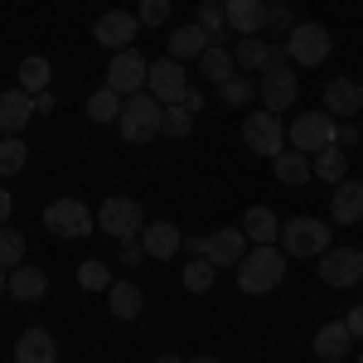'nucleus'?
Wrapping results in <instances>:
<instances>
[{"mask_svg":"<svg viewBox=\"0 0 363 363\" xmlns=\"http://www.w3.org/2000/svg\"><path fill=\"white\" fill-rule=\"evenodd\" d=\"M233 272H238V286H242V296H272L281 281H286V252H281V242L247 247V257H242Z\"/></svg>","mask_w":363,"mask_h":363,"instance_id":"f257e3e1","label":"nucleus"},{"mask_svg":"<svg viewBox=\"0 0 363 363\" xmlns=\"http://www.w3.org/2000/svg\"><path fill=\"white\" fill-rule=\"evenodd\" d=\"M160 121H165V102L150 97V92H131L121 102V116H116V131L126 145H150L160 136Z\"/></svg>","mask_w":363,"mask_h":363,"instance_id":"f03ea898","label":"nucleus"},{"mask_svg":"<svg viewBox=\"0 0 363 363\" xmlns=\"http://www.w3.org/2000/svg\"><path fill=\"white\" fill-rule=\"evenodd\" d=\"M335 136H339V121L325 112V107H320V112H301L291 121V131H286L291 150H306V155H320L325 145H335Z\"/></svg>","mask_w":363,"mask_h":363,"instance_id":"7ed1b4c3","label":"nucleus"},{"mask_svg":"<svg viewBox=\"0 0 363 363\" xmlns=\"http://www.w3.org/2000/svg\"><path fill=\"white\" fill-rule=\"evenodd\" d=\"M281 252L286 257H325L330 252V223L325 218H291V223H281Z\"/></svg>","mask_w":363,"mask_h":363,"instance_id":"20e7f679","label":"nucleus"},{"mask_svg":"<svg viewBox=\"0 0 363 363\" xmlns=\"http://www.w3.org/2000/svg\"><path fill=\"white\" fill-rule=\"evenodd\" d=\"M97 228L116 238V242H126V238H140V228H145V208H140L136 199L126 194H112L102 199V208H97Z\"/></svg>","mask_w":363,"mask_h":363,"instance_id":"39448f33","label":"nucleus"},{"mask_svg":"<svg viewBox=\"0 0 363 363\" xmlns=\"http://www.w3.org/2000/svg\"><path fill=\"white\" fill-rule=\"evenodd\" d=\"M242 140H247L252 155H262V160H277L281 150H286V126H281V116H277V112L257 107V112H247V121H242Z\"/></svg>","mask_w":363,"mask_h":363,"instance_id":"423d86ee","label":"nucleus"},{"mask_svg":"<svg viewBox=\"0 0 363 363\" xmlns=\"http://www.w3.org/2000/svg\"><path fill=\"white\" fill-rule=\"evenodd\" d=\"M330 49H335V39H330V29H325V25L301 20V25L286 34V54H291L296 68H320V63L330 58Z\"/></svg>","mask_w":363,"mask_h":363,"instance_id":"0eeeda50","label":"nucleus"},{"mask_svg":"<svg viewBox=\"0 0 363 363\" xmlns=\"http://www.w3.org/2000/svg\"><path fill=\"white\" fill-rule=\"evenodd\" d=\"M44 228L54 238H87L97 228V218H92V208H87L83 199H54L44 208Z\"/></svg>","mask_w":363,"mask_h":363,"instance_id":"6e6552de","label":"nucleus"},{"mask_svg":"<svg viewBox=\"0 0 363 363\" xmlns=\"http://www.w3.org/2000/svg\"><path fill=\"white\" fill-rule=\"evenodd\" d=\"M145 92L150 97H160L165 107H174V102H184V92H189V68L179 63V58H155L150 63V73H145Z\"/></svg>","mask_w":363,"mask_h":363,"instance_id":"1a4fd4ad","label":"nucleus"},{"mask_svg":"<svg viewBox=\"0 0 363 363\" xmlns=\"http://www.w3.org/2000/svg\"><path fill=\"white\" fill-rule=\"evenodd\" d=\"M320 281L335 286V291H349L363 281V252L359 247H330L320 257Z\"/></svg>","mask_w":363,"mask_h":363,"instance_id":"9d476101","label":"nucleus"},{"mask_svg":"<svg viewBox=\"0 0 363 363\" xmlns=\"http://www.w3.org/2000/svg\"><path fill=\"white\" fill-rule=\"evenodd\" d=\"M145 73H150V63H145L136 49H116L112 63H107V87H112V92H121V97L145 92Z\"/></svg>","mask_w":363,"mask_h":363,"instance_id":"9b49d317","label":"nucleus"},{"mask_svg":"<svg viewBox=\"0 0 363 363\" xmlns=\"http://www.w3.org/2000/svg\"><path fill=\"white\" fill-rule=\"evenodd\" d=\"M257 97H262L267 112L296 107V97H301V78H296V68H291V63H286V68H267L262 83H257Z\"/></svg>","mask_w":363,"mask_h":363,"instance_id":"f8f14e48","label":"nucleus"},{"mask_svg":"<svg viewBox=\"0 0 363 363\" xmlns=\"http://www.w3.org/2000/svg\"><path fill=\"white\" fill-rule=\"evenodd\" d=\"M136 29H140V20L131 10H107V15L92 25V39L116 54V49H136Z\"/></svg>","mask_w":363,"mask_h":363,"instance_id":"ddd939ff","label":"nucleus"},{"mask_svg":"<svg viewBox=\"0 0 363 363\" xmlns=\"http://www.w3.org/2000/svg\"><path fill=\"white\" fill-rule=\"evenodd\" d=\"M325 112L335 116V121H354L363 112V83H354V78H330L325 83Z\"/></svg>","mask_w":363,"mask_h":363,"instance_id":"4468645a","label":"nucleus"},{"mask_svg":"<svg viewBox=\"0 0 363 363\" xmlns=\"http://www.w3.org/2000/svg\"><path fill=\"white\" fill-rule=\"evenodd\" d=\"M29 116H34V97H29L25 87L0 92V136H20L29 126Z\"/></svg>","mask_w":363,"mask_h":363,"instance_id":"2eb2a0df","label":"nucleus"},{"mask_svg":"<svg viewBox=\"0 0 363 363\" xmlns=\"http://www.w3.org/2000/svg\"><path fill=\"white\" fill-rule=\"evenodd\" d=\"M140 247H145V257H155V262H169L174 252L184 247V233L169 223V218H160V223H145V228H140Z\"/></svg>","mask_w":363,"mask_h":363,"instance_id":"dca6fc26","label":"nucleus"},{"mask_svg":"<svg viewBox=\"0 0 363 363\" xmlns=\"http://www.w3.org/2000/svg\"><path fill=\"white\" fill-rule=\"evenodd\" d=\"M213 267H238L242 257H247V233L242 228H218V233H208V252H203Z\"/></svg>","mask_w":363,"mask_h":363,"instance_id":"f3484780","label":"nucleus"},{"mask_svg":"<svg viewBox=\"0 0 363 363\" xmlns=\"http://www.w3.org/2000/svg\"><path fill=\"white\" fill-rule=\"evenodd\" d=\"M330 223H339V228L363 223V184H354V179H339V184H335V199H330Z\"/></svg>","mask_w":363,"mask_h":363,"instance_id":"a211bd4d","label":"nucleus"},{"mask_svg":"<svg viewBox=\"0 0 363 363\" xmlns=\"http://www.w3.org/2000/svg\"><path fill=\"white\" fill-rule=\"evenodd\" d=\"M223 15H228V29H238L247 39V34L267 29V0H223Z\"/></svg>","mask_w":363,"mask_h":363,"instance_id":"6ab92c4d","label":"nucleus"},{"mask_svg":"<svg viewBox=\"0 0 363 363\" xmlns=\"http://www.w3.org/2000/svg\"><path fill=\"white\" fill-rule=\"evenodd\" d=\"M349 344H354V335H349V325H344V320L320 325V330H315V339H310L315 359H325V363H339L344 354H349Z\"/></svg>","mask_w":363,"mask_h":363,"instance_id":"aec40b11","label":"nucleus"},{"mask_svg":"<svg viewBox=\"0 0 363 363\" xmlns=\"http://www.w3.org/2000/svg\"><path fill=\"white\" fill-rule=\"evenodd\" d=\"M15 363H58V339L49 330H25L15 339Z\"/></svg>","mask_w":363,"mask_h":363,"instance_id":"412c9836","label":"nucleus"},{"mask_svg":"<svg viewBox=\"0 0 363 363\" xmlns=\"http://www.w3.org/2000/svg\"><path fill=\"white\" fill-rule=\"evenodd\" d=\"M242 233H247L252 247H267V242H281V218L267 208V203H257L247 208V218H242Z\"/></svg>","mask_w":363,"mask_h":363,"instance_id":"4be33fe9","label":"nucleus"},{"mask_svg":"<svg viewBox=\"0 0 363 363\" xmlns=\"http://www.w3.org/2000/svg\"><path fill=\"white\" fill-rule=\"evenodd\" d=\"M10 296L25 301V306H34V301L49 296V277H44L39 267H15V272H10Z\"/></svg>","mask_w":363,"mask_h":363,"instance_id":"5701e85b","label":"nucleus"},{"mask_svg":"<svg viewBox=\"0 0 363 363\" xmlns=\"http://www.w3.org/2000/svg\"><path fill=\"white\" fill-rule=\"evenodd\" d=\"M203 49H208V29H203V25H179V29H169V58L189 63V58H199Z\"/></svg>","mask_w":363,"mask_h":363,"instance_id":"b1692460","label":"nucleus"},{"mask_svg":"<svg viewBox=\"0 0 363 363\" xmlns=\"http://www.w3.org/2000/svg\"><path fill=\"white\" fill-rule=\"evenodd\" d=\"M199 73H203V83L223 87L228 78H238V63H233V54H228V49H218V44H208V49L199 54Z\"/></svg>","mask_w":363,"mask_h":363,"instance_id":"393cba45","label":"nucleus"},{"mask_svg":"<svg viewBox=\"0 0 363 363\" xmlns=\"http://www.w3.org/2000/svg\"><path fill=\"white\" fill-rule=\"evenodd\" d=\"M272 169H277L281 184H291V189H301L310 174H315V169H310V155H306V150H291V145H286L277 160H272Z\"/></svg>","mask_w":363,"mask_h":363,"instance_id":"a878e982","label":"nucleus"},{"mask_svg":"<svg viewBox=\"0 0 363 363\" xmlns=\"http://www.w3.org/2000/svg\"><path fill=\"white\" fill-rule=\"evenodd\" d=\"M107 306H112L116 320H136L140 310H145V296H140L136 281H112V291H107Z\"/></svg>","mask_w":363,"mask_h":363,"instance_id":"bb28decb","label":"nucleus"},{"mask_svg":"<svg viewBox=\"0 0 363 363\" xmlns=\"http://www.w3.org/2000/svg\"><path fill=\"white\" fill-rule=\"evenodd\" d=\"M310 169H315V179H325V184H339V179H349V150H339V145H325V150L310 160Z\"/></svg>","mask_w":363,"mask_h":363,"instance_id":"cd10ccee","label":"nucleus"},{"mask_svg":"<svg viewBox=\"0 0 363 363\" xmlns=\"http://www.w3.org/2000/svg\"><path fill=\"white\" fill-rule=\"evenodd\" d=\"M49 83H54V68H49V58H44V54H29L25 63H20V87H25L29 97H34V92H49Z\"/></svg>","mask_w":363,"mask_h":363,"instance_id":"c85d7f7f","label":"nucleus"},{"mask_svg":"<svg viewBox=\"0 0 363 363\" xmlns=\"http://www.w3.org/2000/svg\"><path fill=\"white\" fill-rule=\"evenodd\" d=\"M267 54H272V44L262 39V34H247V39H238V49H233V63L247 73V68H262L267 73Z\"/></svg>","mask_w":363,"mask_h":363,"instance_id":"c756f323","label":"nucleus"},{"mask_svg":"<svg viewBox=\"0 0 363 363\" xmlns=\"http://www.w3.org/2000/svg\"><path fill=\"white\" fill-rule=\"evenodd\" d=\"M121 102H126V97L102 83L92 97H87V116H92V121H116V116H121Z\"/></svg>","mask_w":363,"mask_h":363,"instance_id":"7c9ffc66","label":"nucleus"},{"mask_svg":"<svg viewBox=\"0 0 363 363\" xmlns=\"http://www.w3.org/2000/svg\"><path fill=\"white\" fill-rule=\"evenodd\" d=\"M78 286H83V291H112V267L97 262V257L78 262Z\"/></svg>","mask_w":363,"mask_h":363,"instance_id":"2f4dec72","label":"nucleus"},{"mask_svg":"<svg viewBox=\"0 0 363 363\" xmlns=\"http://www.w3.org/2000/svg\"><path fill=\"white\" fill-rule=\"evenodd\" d=\"M29 165V145L20 136H0V174H20Z\"/></svg>","mask_w":363,"mask_h":363,"instance_id":"473e14b6","label":"nucleus"},{"mask_svg":"<svg viewBox=\"0 0 363 363\" xmlns=\"http://www.w3.org/2000/svg\"><path fill=\"white\" fill-rule=\"evenodd\" d=\"M213 281H218V267H213L208 257H199V262H189V267H184V291H194V296L213 291Z\"/></svg>","mask_w":363,"mask_h":363,"instance_id":"72a5a7b5","label":"nucleus"},{"mask_svg":"<svg viewBox=\"0 0 363 363\" xmlns=\"http://www.w3.org/2000/svg\"><path fill=\"white\" fill-rule=\"evenodd\" d=\"M218 97H223V107H247L252 97H257V83H252L247 73H238V78H228L218 87Z\"/></svg>","mask_w":363,"mask_h":363,"instance_id":"f704fd0d","label":"nucleus"},{"mask_svg":"<svg viewBox=\"0 0 363 363\" xmlns=\"http://www.w3.org/2000/svg\"><path fill=\"white\" fill-rule=\"evenodd\" d=\"M20 257H25V233H15V228L5 223V228H0V267H5V272H15V267H20Z\"/></svg>","mask_w":363,"mask_h":363,"instance_id":"c9c22d12","label":"nucleus"},{"mask_svg":"<svg viewBox=\"0 0 363 363\" xmlns=\"http://www.w3.org/2000/svg\"><path fill=\"white\" fill-rule=\"evenodd\" d=\"M194 131V112L189 107H165V121H160V136H169V140H179V136H189Z\"/></svg>","mask_w":363,"mask_h":363,"instance_id":"e433bc0d","label":"nucleus"},{"mask_svg":"<svg viewBox=\"0 0 363 363\" xmlns=\"http://www.w3.org/2000/svg\"><path fill=\"white\" fill-rule=\"evenodd\" d=\"M296 25H301V20H296L291 0H277V5H267V29H272V34H291Z\"/></svg>","mask_w":363,"mask_h":363,"instance_id":"4c0bfd02","label":"nucleus"},{"mask_svg":"<svg viewBox=\"0 0 363 363\" xmlns=\"http://www.w3.org/2000/svg\"><path fill=\"white\" fill-rule=\"evenodd\" d=\"M136 20H140L145 29H160V25H169V0H140Z\"/></svg>","mask_w":363,"mask_h":363,"instance_id":"58836bf2","label":"nucleus"},{"mask_svg":"<svg viewBox=\"0 0 363 363\" xmlns=\"http://www.w3.org/2000/svg\"><path fill=\"white\" fill-rule=\"evenodd\" d=\"M116 262H126V267H140L145 262V247H140V238H126L121 252H116Z\"/></svg>","mask_w":363,"mask_h":363,"instance_id":"ea45409f","label":"nucleus"},{"mask_svg":"<svg viewBox=\"0 0 363 363\" xmlns=\"http://www.w3.org/2000/svg\"><path fill=\"white\" fill-rule=\"evenodd\" d=\"M359 140H363L359 121H339V136H335V145H339V150H349V145H359Z\"/></svg>","mask_w":363,"mask_h":363,"instance_id":"a19ab883","label":"nucleus"},{"mask_svg":"<svg viewBox=\"0 0 363 363\" xmlns=\"http://www.w3.org/2000/svg\"><path fill=\"white\" fill-rule=\"evenodd\" d=\"M344 325H349V335H354V339H363V301L344 315Z\"/></svg>","mask_w":363,"mask_h":363,"instance_id":"79ce46f5","label":"nucleus"},{"mask_svg":"<svg viewBox=\"0 0 363 363\" xmlns=\"http://www.w3.org/2000/svg\"><path fill=\"white\" fill-rule=\"evenodd\" d=\"M54 92H34V116H54Z\"/></svg>","mask_w":363,"mask_h":363,"instance_id":"37998d69","label":"nucleus"},{"mask_svg":"<svg viewBox=\"0 0 363 363\" xmlns=\"http://www.w3.org/2000/svg\"><path fill=\"white\" fill-rule=\"evenodd\" d=\"M291 54H286V44H272V54H267V68H286Z\"/></svg>","mask_w":363,"mask_h":363,"instance_id":"c03bdc74","label":"nucleus"},{"mask_svg":"<svg viewBox=\"0 0 363 363\" xmlns=\"http://www.w3.org/2000/svg\"><path fill=\"white\" fill-rule=\"evenodd\" d=\"M10 213H15V199H10V189L0 184V228L10 223Z\"/></svg>","mask_w":363,"mask_h":363,"instance_id":"a18cd8bd","label":"nucleus"},{"mask_svg":"<svg viewBox=\"0 0 363 363\" xmlns=\"http://www.w3.org/2000/svg\"><path fill=\"white\" fill-rule=\"evenodd\" d=\"M179 107H189V112H203V92H199V87H189V92H184V102H179Z\"/></svg>","mask_w":363,"mask_h":363,"instance_id":"49530a36","label":"nucleus"},{"mask_svg":"<svg viewBox=\"0 0 363 363\" xmlns=\"http://www.w3.org/2000/svg\"><path fill=\"white\" fill-rule=\"evenodd\" d=\"M184 252H194V257H203V252H208V238H184Z\"/></svg>","mask_w":363,"mask_h":363,"instance_id":"de8ad7c7","label":"nucleus"},{"mask_svg":"<svg viewBox=\"0 0 363 363\" xmlns=\"http://www.w3.org/2000/svg\"><path fill=\"white\" fill-rule=\"evenodd\" d=\"M5 296H10V272L0 267V301H5Z\"/></svg>","mask_w":363,"mask_h":363,"instance_id":"09e8293b","label":"nucleus"},{"mask_svg":"<svg viewBox=\"0 0 363 363\" xmlns=\"http://www.w3.org/2000/svg\"><path fill=\"white\" fill-rule=\"evenodd\" d=\"M155 363H189V359H179V354H160Z\"/></svg>","mask_w":363,"mask_h":363,"instance_id":"8fccbe9b","label":"nucleus"},{"mask_svg":"<svg viewBox=\"0 0 363 363\" xmlns=\"http://www.w3.org/2000/svg\"><path fill=\"white\" fill-rule=\"evenodd\" d=\"M189 363H223V359H213V354H199V359H189Z\"/></svg>","mask_w":363,"mask_h":363,"instance_id":"3c124183","label":"nucleus"},{"mask_svg":"<svg viewBox=\"0 0 363 363\" xmlns=\"http://www.w3.org/2000/svg\"><path fill=\"white\" fill-rule=\"evenodd\" d=\"M359 131H363V112H359Z\"/></svg>","mask_w":363,"mask_h":363,"instance_id":"603ef678","label":"nucleus"},{"mask_svg":"<svg viewBox=\"0 0 363 363\" xmlns=\"http://www.w3.org/2000/svg\"><path fill=\"white\" fill-rule=\"evenodd\" d=\"M267 5H277V0H267Z\"/></svg>","mask_w":363,"mask_h":363,"instance_id":"864d4df0","label":"nucleus"},{"mask_svg":"<svg viewBox=\"0 0 363 363\" xmlns=\"http://www.w3.org/2000/svg\"><path fill=\"white\" fill-rule=\"evenodd\" d=\"M359 363H363V354H359Z\"/></svg>","mask_w":363,"mask_h":363,"instance_id":"5fc2aeb1","label":"nucleus"},{"mask_svg":"<svg viewBox=\"0 0 363 363\" xmlns=\"http://www.w3.org/2000/svg\"><path fill=\"white\" fill-rule=\"evenodd\" d=\"M359 286H363V281H359Z\"/></svg>","mask_w":363,"mask_h":363,"instance_id":"6e6d98bb","label":"nucleus"},{"mask_svg":"<svg viewBox=\"0 0 363 363\" xmlns=\"http://www.w3.org/2000/svg\"><path fill=\"white\" fill-rule=\"evenodd\" d=\"M359 252H363V247H359Z\"/></svg>","mask_w":363,"mask_h":363,"instance_id":"4d7b16f0","label":"nucleus"}]
</instances>
